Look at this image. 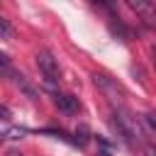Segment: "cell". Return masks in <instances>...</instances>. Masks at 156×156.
<instances>
[{
	"instance_id": "3",
	"label": "cell",
	"mask_w": 156,
	"mask_h": 156,
	"mask_svg": "<svg viewBox=\"0 0 156 156\" xmlns=\"http://www.w3.org/2000/svg\"><path fill=\"white\" fill-rule=\"evenodd\" d=\"M54 102H56V107H58L61 112H76V110H78V98H73V95H68V93H56Z\"/></svg>"
},
{
	"instance_id": "11",
	"label": "cell",
	"mask_w": 156,
	"mask_h": 156,
	"mask_svg": "<svg viewBox=\"0 0 156 156\" xmlns=\"http://www.w3.org/2000/svg\"><path fill=\"white\" fill-rule=\"evenodd\" d=\"M7 156H22L20 151H7Z\"/></svg>"
},
{
	"instance_id": "2",
	"label": "cell",
	"mask_w": 156,
	"mask_h": 156,
	"mask_svg": "<svg viewBox=\"0 0 156 156\" xmlns=\"http://www.w3.org/2000/svg\"><path fill=\"white\" fill-rule=\"evenodd\" d=\"M37 66H39V71H41V76H44V85H46V88H54V83H56V78H58V63H56V58L51 56V51L41 49V51L37 54Z\"/></svg>"
},
{
	"instance_id": "6",
	"label": "cell",
	"mask_w": 156,
	"mask_h": 156,
	"mask_svg": "<svg viewBox=\"0 0 156 156\" xmlns=\"http://www.w3.org/2000/svg\"><path fill=\"white\" fill-rule=\"evenodd\" d=\"M22 134H24V129H20V127H10V124H2V136H5V139H22Z\"/></svg>"
},
{
	"instance_id": "10",
	"label": "cell",
	"mask_w": 156,
	"mask_h": 156,
	"mask_svg": "<svg viewBox=\"0 0 156 156\" xmlns=\"http://www.w3.org/2000/svg\"><path fill=\"white\" fill-rule=\"evenodd\" d=\"M0 115H2V122L7 124V122H10V110H7V107H2V110H0Z\"/></svg>"
},
{
	"instance_id": "5",
	"label": "cell",
	"mask_w": 156,
	"mask_h": 156,
	"mask_svg": "<svg viewBox=\"0 0 156 156\" xmlns=\"http://www.w3.org/2000/svg\"><path fill=\"white\" fill-rule=\"evenodd\" d=\"M15 83H17V85H20V88H22V90H24V93H27V95L32 98V100L37 98V90H34V88H32V85L27 83V78H24L22 73H15Z\"/></svg>"
},
{
	"instance_id": "8",
	"label": "cell",
	"mask_w": 156,
	"mask_h": 156,
	"mask_svg": "<svg viewBox=\"0 0 156 156\" xmlns=\"http://www.w3.org/2000/svg\"><path fill=\"white\" fill-rule=\"evenodd\" d=\"M144 122H146V124H149V127H151V129L156 132V115H154V112H149V115H144Z\"/></svg>"
},
{
	"instance_id": "1",
	"label": "cell",
	"mask_w": 156,
	"mask_h": 156,
	"mask_svg": "<svg viewBox=\"0 0 156 156\" xmlns=\"http://www.w3.org/2000/svg\"><path fill=\"white\" fill-rule=\"evenodd\" d=\"M115 124H117V132H119L127 141L136 144V141L141 139V129H139L136 117H132L124 107H117V110H115Z\"/></svg>"
},
{
	"instance_id": "12",
	"label": "cell",
	"mask_w": 156,
	"mask_h": 156,
	"mask_svg": "<svg viewBox=\"0 0 156 156\" xmlns=\"http://www.w3.org/2000/svg\"><path fill=\"white\" fill-rule=\"evenodd\" d=\"M98 156H110V154H107V151H100V154H98Z\"/></svg>"
},
{
	"instance_id": "7",
	"label": "cell",
	"mask_w": 156,
	"mask_h": 156,
	"mask_svg": "<svg viewBox=\"0 0 156 156\" xmlns=\"http://www.w3.org/2000/svg\"><path fill=\"white\" fill-rule=\"evenodd\" d=\"M10 34H12V27H10V20H5V17H0V37H2V39H10Z\"/></svg>"
},
{
	"instance_id": "9",
	"label": "cell",
	"mask_w": 156,
	"mask_h": 156,
	"mask_svg": "<svg viewBox=\"0 0 156 156\" xmlns=\"http://www.w3.org/2000/svg\"><path fill=\"white\" fill-rule=\"evenodd\" d=\"M0 63H2V73H5V76H7V73H10V58H7V56H5V54H2V56H0Z\"/></svg>"
},
{
	"instance_id": "4",
	"label": "cell",
	"mask_w": 156,
	"mask_h": 156,
	"mask_svg": "<svg viewBox=\"0 0 156 156\" xmlns=\"http://www.w3.org/2000/svg\"><path fill=\"white\" fill-rule=\"evenodd\" d=\"M132 10L139 12L146 24H156V7L154 5H149V2H132Z\"/></svg>"
}]
</instances>
